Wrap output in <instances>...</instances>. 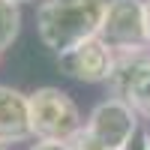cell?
<instances>
[{
  "instance_id": "obj_14",
  "label": "cell",
  "mask_w": 150,
  "mask_h": 150,
  "mask_svg": "<svg viewBox=\"0 0 150 150\" xmlns=\"http://www.w3.org/2000/svg\"><path fill=\"white\" fill-rule=\"evenodd\" d=\"M15 3H30V0H15Z\"/></svg>"
},
{
  "instance_id": "obj_10",
  "label": "cell",
  "mask_w": 150,
  "mask_h": 150,
  "mask_svg": "<svg viewBox=\"0 0 150 150\" xmlns=\"http://www.w3.org/2000/svg\"><path fill=\"white\" fill-rule=\"evenodd\" d=\"M27 150H69V144L66 141H36Z\"/></svg>"
},
{
  "instance_id": "obj_1",
  "label": "cell",
  "mask_w": 150,
  "mask_h": 150,
  "mask_svg": "<svg viewBox=\"0 0 150 150\" xmlns=\"http://www.w3.org/2000/svg\"><path fill=\"white\" fill-rule=\"evenodd\" d=\"M108 0H42L36 9V33L45 48L63 54L84 39L99 36Z\"/></svg>"
},
{
  "instance_id": "obj_8",
  "label": "cell",
  "mask_w": 150,
  "mask_h": 150,
  "mask_svg": "<svg viewBox=\"0 0 150 150\" xmlns=\"http://www.w3.org/2000/svg\"><path fill=\"white\" fill-rule=\"evenodd\" d=\"M21 33V6L15 0H0V51L12 48Z\"/></svg>"
},
{
  "instance_id": "obj_3",
  "label": "cell",
  "mask_w": 150,
  "mask_h": 150,
  "mask_svg": "<svg viewBox=\"0 0 150 150\" xmlns=\"http://www.w3.org/2000/svg\"><path fill=\"white\" fill-rule=\"evenodd\" d=\"M99 39L114 54L150 48L147 27H144V0H108L102 27H99Z\"/></svg>"
},
{
  "instance_id": "obj_7",
  "label": "cell",
  "mask_w": 150,
  "mask_h": 150,
  "mask_svg": "<svg viewBox=\"0 0 150 150\" xmlns=\"http://www.w3.org/2000/svg\"><path fill=\"white\" fill-rule=\"evenodd\" d=\"M33 138L30 132V105L27 93L18 87L0 84V144H21Z\"/></svg>"
},
{
  "instance_id": "obj_12",
  "label": "cell",
  "mask_w": 150,
  "mask_h": 150,
  "mask_svg": "<svg viewBox=\"0 0 150 150\" xmlns=\"http://www.w3.org/2000/svg\"><path fill=\"white\" fill-rule=\"evenodd\" d=\"M144 27H147V45H150V0H144Z\"/></svg>"
},
{
  "instance_id": "obj_13",
  "label": "cell",
  "mask_w": 150,
  "mask_h": 150,
  "mask_svg": "<svg viewBox=\"0 0 150 150\" xmlns=\"http://www.w3.org/2000/svg\"><path fill=\"white\" fill-rule=\"evenodd\" d=\"M147 150H150V132H147Z\"/></svg>"
},
{
  "instance_id": "obj_5",
  "label": "cell",
  "mask_w": 150,
  "mask_h": 150,
  "mask_svg": "<svg viewBox=\"0 0 150 150\" xmlns=\"http://www.w3.org/2000/svg\"><path fill=\"white\" fill-rule=\"evenodd\" d=\"M138 123L141 120L132 111L129 102H123L117 96H108V99H102V102L90 111L84 129L90 132L99 144H105L108 150H120L123 144H129L135 135L141 132Z\"/></svg>"
},
{
  "instance_id": "obj_15",
  "label": "cell",
  "mask_w": 150,
  "mask_h": 150,
  "mask_svg": "<svg viewBox=\"0 0 150 150\" xmlns=\"http://www.w3.org/2000/svg\"><path fill=\"white\" fill-rule=\"evenodd\" d=\"M0 150H9V147H6V144H0Z\"/></svg>"
},
{
  "instance_id": "obj_2",
  "label": "cell",
  "mask_w": 150,
  "mask_h": 150,
  "mask_svg": "<svg viewBox=\"0 0 150 150\" xmlns=\"http://www.w3.org/2000/svg\"><path fill=\"white\" fill-rule=\"evenodd\" d=\"M27 105H30V132L36 141H69L84 126L75 99L60 87H39L27 93Z\"/></svg>"
},
{
  "instance_id": "obj_9",
  "label": "cell",
  "mask_w": 150,
  "mask_h": 150,
  "mask_svg": "<svg viewBox=\"0 0 150 150\" xmlns=\"http://www.w3.org/2000/svg\"><path fill=\"white\" fill-rule=\"evenodd\" d=\"M66 144H69V150H108L105 144H99V141H96V138H93V135L87 132L84 126H81L78 132H75V135H72V138H69Z\"/></svg>"
},
{
  "instance_id": "obj_4",
  "label": "cell",
  "mask_w": 150,
  "mask_h": 150,
  "mask_svg": "<svg viewBox=\"0 0 150 150\" xmlns=\"http://www.w3.org/2000/svg\"><path fill=\"white\" fill-rule=\"evenodd\" d=\"M108 84L114 96L129 102L138 117L150 120V48L114 54V75Z\"/></svg>"
},
{
  "instance_id": "obj_11",
  "label": "cell",
  "mask_w": 150,
  "mask_h": 150,
  "mask_svg": "<svg viewBox=\"0 0 150 150\" xmlns=\"http://www.w3.org/2000/svg\"><path fill=\"white\" fill-rule=\"evenodd\" d=\"M120 150H147V132H138L129 144H123Z\"/></svg>"
},
{
  "instance_id": "obj_6",
  "label": "cell",
  "mask_w": 150,
  "mask_h": 150,
  "mask_svg": "<svg viewBox=\"0 0 150 150\" xmlns=\"http://www.w3.org/2000/svg\"><path fill=\"white\" fill-rule=\"evenodd\" d=\"M57 66L63 75L81 84H102L111 81V75H114V51L99 36H93V39H84L75 48L57 54Z\"/></svg>"
}]
</instances>
